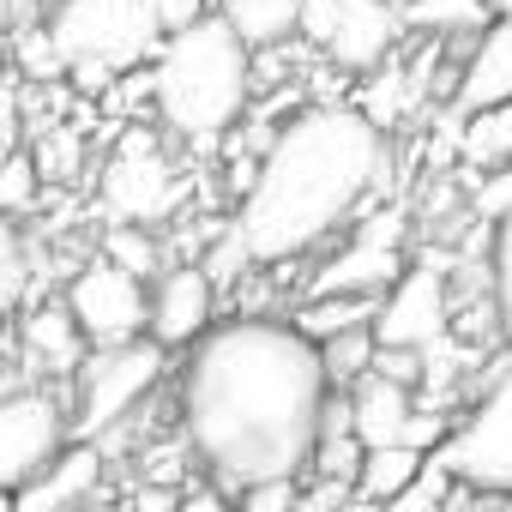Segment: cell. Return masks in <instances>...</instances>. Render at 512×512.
<instances>
[{"label":"cell","mask_w":512,"mask_h":512,"mask_svg":"<svg viewBox=\"0 0 512 512\" xmlns=\"http://www.w3.org/2000/svg\"><path fill=\"white\" fill-rule=\"evenodd\" d=\"M332 380L320 344L290 320L241 314L223 320L181 368V434L211 482L241 500L253 482H284L314 470L320 416Z\"/></svg>","instance_id":"cell-1"},{"label":"cell","mask_w":512,"mask_h":512,"mask_svg":"<svg viewBox=\"0 0 512 512\" xmlns=\"http://www.w3.org/2000/svg\"><path fill=\"white\" fill-rule=\"evenodd\" d=\"M380 169L386 133L356 103H314L290 115L260 151V175L235 211V235L253 253V266H284L344 229L374 193Z\"/></svg>","instance_id":"cell-2"},{"label":"cell","mask_w":512,"mask_h":512,"mask_svg":"<svg viewBox=\"0 0 512 512\" xmlns=\"http://www.w3.org/2000/svg\"><path fill=\"white\" fill-rule=\"evenodd\" d=\"M253 91V49L229 31L223 13H205L199 25L163 37V55L151 61V103L163 127L187 145H217L247 115Z\"/></svg>","instance_id":"cell-3"},{"label":"cell","mask_w":512,"mask_h":512,"mask_svg":"<svg viewBox=\"0 0 512 512\" xmlns=\"http://www.w3.org/2000/svg\"><path fill=\"white\" fill-rule=\"evenodd\" d=\"M49 31L85 91H103L109 73H133L145 55H163L151 0H67L61 13H49Z\"/></svg>","instance_id":"cell-4"},{"label":"cell","mask_w":512,"mask_h":512,"mask_svg":"<svg viewBox=\"0 0 512 512\" xmlns=\"http://www.w3.org/2000/svg\"><path fill=\"white\" fill-rule=\"evenodd\" d=\"M163 362L169 350L157 338H139V344H121V350H91L85 374H79V404H73V434L85 446H97L103 434H115L163 380Z\"/></svg>","instance_id":"cell-5"},{"label":"cell","mask_w":512,"mask_h":512,"mask_svg":"<svg viewBox=\"0 0 512 512\" xmlns=\"http://www.w3.org/2000/svg\"><path fill=\"white\" fill-rule=\"evenodd\" d=\"M434 464L470 494H500V500L512 494V368L464 410Z\"/></svg>","instance_id":"cell-6"},{"label":"cell","mask_w":512,"mask_h":512,"mask_svg":"<svg viewBox=\"0 0 512 512\" xmlns=\"http://www.w3.org/2000/svg\"><path fill=\"white\" fill-rule=\"evenodd\" d=\"M103 211L115 217V223H133V229H157V223H169L175 211H181V199H187V181H181V169L169 163V151L151 139V133H127L121 145H115V157L103 163Z\"/></svg>","instance_id":"cell-7"},{"label":"cell","mask_w":512,"mask_h":512,"mask_svg":"<svg viewBox=\"0 0 512 512\" xmlns=\"http://www.w3.org/2000/svg\"><path fill=\"white\" fill-rule=\"evenodd\" d=\"M404 13L392 0H308L302 37L344 73H374L398 49Z\"/></svg>","instance_id":"cell-8"},{"label":"cell","mask_w":512,"mask_h":512,"mask_svg":"<svg viewBox=\"0 0 512 512\" xmlns=\"http://www.w3.org/2000/svg\"><path fill=\"white\" fill-rule=\"evenodd\" d=\"M73 440V416L55 404L49 386H19L7 404H0V482L7 494L31 488Z\"/></svg>","instance_id":"cell-9"},{"label":"cell","mask_w":512,"mask_h":512,"mask_svg":"<svg viewBox=\"0 0 512 512\" xmlns=\"http://www.w3.org/2000/svg\"><path fill=\"white\" fill-rule=\"evenodd\" d=\"M67 308H73L79 332L91 338V350H121V344L151 338V296H145V284L127 278L121 266H109L103 253H97L91 266L73 272Z\"/></svg>","instance_id":"cell-10"},{"label":"cell","mask_w":512,"mask_h":512,"mask_svg":"<svg viewBox=\"0 0 512 512\" xmlns=\"http://www.w3.org/2000/svg\"><path fill=\"white\" fill-rule=\"evenodd\" d=\"M404 272H410L404 266V211H386L338 253V260H326L314 272L308 296H374V302H386Z\"/></svg>","instance_id":"cell-11"},{"label":"cell","mask_w":512,"mask_h":512,"mask_svg":"<svg viewBox=\"0 0 512 512\" xmlns=\"http://www.w3.org/2000/svg\"><path fill=\"white\" fill-rule=\"evenodd\" d=\"M446 326H452L446 272L410 266V272L398 278V290L380 302L374 338H380V350H434V344H446Z\"/></svg>","instance_id":"cell-12"},{"label":"cell","mask_w":512,"mask_h":512,"mask_svg":"<svg viewBox=\"0 0 512 512\" xmlns=\"http://www.w3.org/2000/svg\"><path fill=\"white\" fill-rule=\"evenodd\" d=\"M211 308H217V284L199 260L187 266H169L157 284H151V338L163 350H199L217 326H211Z\"/></svg>","instance_id":"cell-13"},{"label":"cell","mask_w":512,"mask_h":512,"mask_svg":"<svg viewBox=\"0 0 512 512\" xmlns=\"http://www.w3.org/2000/svg\"><path fill=\"white\" fill-rule=\"evenodd\" d=\"M103 482H109V452L103 446H67L31 488L13 494V512H85L103 500Z\"/></svg>","instance_id":"cell-14"},{"label":"cell","mask_w":512,"mask_h":512,"mask_svg":"<svg viewBox=\"0 0 512 512\" xmlns=\"http://www.w3.org/2000/svg\"><path fill=\"white\" fill-rule=\"evenodd\" d=\"M19 350H25V362L37 368V374H49V380H79L85 374V362H91V338L79 332V320H73V308L67 302H37V308H25L19 314Z\"/></svg>","instance_id":"cell-15"},{"label":"cell","mask_w":512,"mask_h":512,"mask_svg":"<svg viewBox=\"0 0 512 512\" xmlns=\"http://www.w3.org/2000/svg\"><path fill=\"white\" fill-rule=\"evenodd\" d=\"M458 115H482V109H506L512 103V19H494L476 43L470 61L458 73Z\"/></svg>","instance_id":"cell-16"},{"label":"cell","mask_w":512,"mask_h":512,"mask_svg":"<svg viewBox=\"0 0 512 512\" xmlns=\"http://www.w3.org/2000/svg\"><path fill=\"white\" fill-rule=\"evenodd\" d=\"M350 404H356V440H362L368 452L404 446V434H410V422H416V392H410V386H392V380L368 374V380L350 392Z\"/></svg>","instance_id":"cell-17"},{"label":"cell","mask_w":512,"mask_h":512,"mask_svg":"<svg viewBox=\"0 0 512 512\" xmlns=\"http://www.w3.org/2000/svg\"><path fill=\"white\" fill-rule=\"evenodd\" d=\"M217 13L229 19V31H235L247 49H278V43L302 37L308 0H217Z\"/></svg>","instance_id":"cell-18"},{"label":"cell","mask_w":512,"mask_h":512,"mask_svg":"<svg viewBox=\"0 0 512 512\" xmlns=\"http://www.w3.org/2000/svg\"><path fill=\"white\" fill-rule=\"evenodd\" d=\"M374 320H380L374 296H308L290 326L308 344H332V338H350V332H374Z\"/></svg>","instance_id":"cell-19"},{"label":"cell","mask_w":512,"mask_h":512,"mask_svg":"<svg viewBox=\"0 0 512 512\" xmlns=\"http://www.w3.org/2000/svg\"><path fill=\"white\" fill-rule=\"evenodd\" d=\"M458 157H464V169H482V175L512 169V103H506V109L464 115V127H458Z\"/></svg>","instance_id":"cell-20"},{"label":"cell","mask_w":512,"mask_h":512,"mask_svg":"<svg viewBox=\"0 0 512 512\" xmlns=\"http://www.w3.org/2000/svg\"><path fill=\"white\" fill-rule=\"evenodd\" d=\"M428 464H434V458H422V452H410V446L368 452V464H362V476H356V494H362V500L392 506V500H404V494L428 476Z\"/></svg>","instance_id":"cell-21"},{"label":"cell","mask_w":512,"mask_h":512,"mask_svg":"<svg viewBox=\"0 0 512 512\" xmlns=\"http://www.w3.org/2000/svg\"><path fill=\"white\" fill-rule=\"evenodd\" d=\"M404 25L422 37H482L494 25V7L488 0H410Z\"/></svg>","instance_id":"cell-22"},{"label":"cell","mask_w":512,"mask_h":512,"mask_svg":"<svg viewBox=\"0 0 512 512\" xmlns=\"http://www.w3.org/2000/svg\"><path fill=\"white\" fill-rule=\"evenodd\" d=\"M103 260L109 266H121L127 278H139V284H157L169 266H163V241H157V229H133V223H115L109 235H103Z\"/></svg>","instance_id":"cell-23"},{"label":"cell","mask_w":512,"mask_h":512,"mask_svg":"<svg viewBox=\"0 0 512 512\" xmlns=\"http://www.w3.org/2000/svg\"><path fill=\"white\" fill-rule=\"evenodd\" d=\"M320 362H326V380H332V392H356V386L374 374V362H380V338H374V332L332 338V344H320Z\"/></svg>","instance_id":"cell-24"},{"label":"cell","mask_w":512,"mask_h":512,"mask_svg":"<svg viewBox=\"0 0 512 512\" xmlns=\"http://www.w3.org/2000/svg\"><path fill=\"white\" fill-rule=\"evenodd\" d=\"M13 49H19V79H31V85H55V79H67V73H73L49 25H19Z\"/></svg>","instance_id":"cell-25"},{"label":"cell","mask_w":512,"mask_h":512,"mask_svg":"<svg viewBox=\"0 0 512 512\" xmlns=\"http://www.w3.org/2000/svg\"><path fill=\"white\" fill-rule=\"evenodd\" d=\"M37 181H43V169H37V151L13 145V151H7V169H0V205H7L13 217H25V211L37 205Z\"/></svg>","instance_id":"cell-26"},{"label":"cell","mask_w":512,"mask_h":512,"mask_svg":"<svg viewBox=\"0 0 512 512\" xmlns=\"http://www.w3.org/2000/svg\"><path fill=\"white\" fill-rule=\"evenodd\" d=\"M368 464V446L356 434H320L314 446V476H332V482H356Z\"/></svg>","instance_id":"cell-27"},{"label":"cell","mask_w":512,"mask_h":512,"mask_svg":"<svg viewBox=\"0 0 512 512\" xmlns=\"http://www.w3.org/2000/svg\"><path fill=\"white\" fill-rule=\"evenodd\" d=\"M488 247H494V326H500V338L512 350V217L494 223Z\"/></svg>","instance_id":"cell-28"},{"label":"cell","mask_w":512,"mask_h":512,"mask_svg":"<svg viewBox=\"0 0 512 512\" xmlns=\"http://www.w3.org/2000/svg\"><path fill=\"white\" fill-rule=\"evenodd\" d=\"M235 512H302V476H284V482H253Z\"/></svg>","instance_id":"cell-29"},{"label":"cell","mask_w":512,"mask_h":512,"mask_svg":"<svg viewBox=\"0 0 512 512\" xmlns=\"http://www.w3.org/2000/svg\"><path fill=\"white\" fill-rule=\"evenodd\" d=\"M470 205H476L482 223H506V217H512V169H500V175H476Z\"/></svg>","instance_id":"cell-30"},{"label":"cell","mask_w":512,"mask_h":512,"mask_svg":"<svg viewBox=\"0 0 512 512\" xmlns=\"http://www.w3.org/2000/svg\"><path fill=\"white\" fill-rule=\"evenodd\" d=\"M446 500H452V476H446L440 464H428V476H422L404 500H392L386 512H446Z\"/></svg>","instance_id":"cell-31"},{"label":"cell","mask_w":512,"mask_h":512,"mask_svg":"<svg viewBox=\"0 0 512 512\" xmlns=\"http://www.w3.org/2000/svg\"><path fill=\"white\" fill-rule=\"evenodd\" d=\"M356 500V482H332V476H308L302 482V512H338Z\"/></svg>","instance_id":"cell-32"},{"label":"cell","mask_w":512,"mask_h":512,"mask_svg":"<svg viewBox=\"0 0 512 512\" xmlns=\"http://www.w3.org/2000/svg\"><path fill=\"white\" fill-rule=\"evenodd\" d=\"M181 506H187V494H175L163 482H133V494H127V512H181Z\"/></svg>","instance_id":"cell-33"},{"label":"cell","mask_w":512,"mask_h":512,"mask_svg":"<svg viewBox=\"0 0 512 512\" xmlns=\"http://www.w3.org/2000/svg\"><path fill=\"white\" fill-rule=\"evenodd\" d=\"M151 13H157L163 37H175V31H187V25L205 19V13H199V0H151Z\"/></svg>","instance_id":"cell-34"},{"label":"cell","mask_w":512,"mask_h":512,"mask_svg":"<svg viewBox=\"0 0 512 512\" xmlns=\"http://www.w3.org/2000/svg\"><path fill=\"white\" fill-rule=\"evenodd\" d=\"M25 302V247H19V235H7V308H19Z\"/></svg>","instance_id":"cell-35"},{"label":"cell","mask_w":512,"mask_h":512,"mask_svg":"<svg viewBox=\"0 0 512 512\" xmlns=\"http://www.w3.org/2000/svg\"><path fill=\"white\" fill-rule=\"evenodd\" d=\"M338 512H386V506H380V500H362V494H356V500H350V506H338Z\"/></svg>","instance_id":"cell-36"},{"label":"cell","mask_w":512,"mask_h":512,"mask_svg":"<svg viewBox=\"0 0 512 512\" xmlns=\"http://www.w3.org/2000/svg\"><path fill=\"white\" fill-rule=\"evenodd\" d=\"M488 7H494V19H512V0H488Z\"/></svg>","instance_id":"cell-37"},{"label":"cell","mask_w":512,"mask_h":512,"mask_svg":"<svg viewBox=\"0 0 512 512\" xmlns=\"http://www.w3.org/2000/svg\"><path fill=\"white\" fill-rule=\"evenodd\" d=\"M31 7H43V13H61V7H67V0H31Z\"/></svg>","instance_id":"cell-38"},{"label":"cell","mask_w":512,"mask_h":512,"mask_svg":"<svg viewBox=\"0 0 512 512\" xmlns=\"http://www.w3.org/2000/svg\"><path fill=\"white\" fill-rule=\"evenodd\" d=\"M85 512H121V506H109V500H97V506H85Z\"/></svg>","instance_id":"cell-39"},{"label":"cell","mask_w":512,"mask_h":512,"mask_svg":"<svg viewBox=\"0 0 512 512\" xmlns=\"http://www.w3.org/2000/svg\"><path fill=\"white\" fill-rule=\"evenodd\" d=\"M494 512H512V494H506V500H500V506H494Z\"/></svg>","instance_id":"cell-40"}]
</instances>
